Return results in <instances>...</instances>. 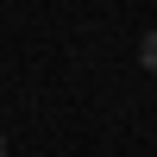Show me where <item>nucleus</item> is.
Listing matches in <instances>:
<instances>
[{
  "label": "nucleus",
  "instance_id": "obj_1",
  "mask_svg": "<svg viewBox=\"0 0 157 157\" xmlns=\"http://www.w3.org/2000/svg\"><path fill=\"white\" fill-rule=\"evenodd\" d=\"M138 63L157 75V32H145V38H138Z\"/></svg>",
  "mask_w": 157,
  "mask_h": 157
},
{
  "label": "nucleus",
  "instance_id": "obj_2",
  "mask_svg": "<svg viewBox=\"0 0 157 157\" xmlns=\"http://www.w3.org/2000/svg\"><path fill=\"white\" fill-rule=\"evenodd\" d=\"M0 157H6V132H0Z\"/></svg>",
  "mask_w": 157,
  "mask_h": 157
}]
</instances>
